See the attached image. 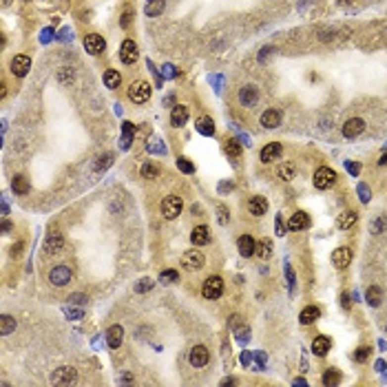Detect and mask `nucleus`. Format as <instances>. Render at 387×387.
Instances as JSON below:
<instances>
[{"mask_svg":"<svg viewBox=\"0 0 387 387\" xmlns=\"http://www.w3.org/2000/svg\"><path fill=\"white\" fill-rule=\"evenodd\" d=\"M129 100L133 104H144L150 100V84L146 80H135L129 87Z\"/></svg>","mask_w":387,"mask_h":387,"instance_id":"1","label":"nucleus"},{"mask_svg":"<svg viewBox=\"0 0 387 387\" xmlns=\"http://www.w3.org/2000/svg\"><path fill=\"white\" fill-rule=\"evenodd\" d=\"M334 182H337V173H334L332 168H328V166L317 168V173H314V186H317L319 191H328V188H332Z\"/></svg>","mask_w":387,"mask_h":387,"instance_id":"2","label":"nucleus"},{"mask_svg":"<svg viewBox=\"0 0 387 387\" xmlns=\"http://www.w3.org/2000/svg\"><path fill=\"white\" fill-rule=\"evenodd\" d=\"M201 294L210 301L219 299V296L224 294V281H221L219 277H208V279L204 281V286H201Z\"/></svg>","mask_w":387,"mask_h":387,"instance_id":"3","label":"nucleus"},{"mask_svg":"<svg viewBox=\"0 0 387 387\" xmlns=\"http://www.w3.org/2000/svg\"><path fill=\"white\" fill-rule=\"evenodd\" d=\"M182 208H184V201H182V197H177V195H168L166 199L162 201V212L166 219H175L179 212H182Z\"/></svg>","mask_w":387,"mask_h":387,"instance_id":"4","label":"nucleus"},{"mask_svg":"<svg viewBox=\"0 0 387 387\" xmlns=\"http://www.w3.org/2000/svg\"><path fill=\"white\" fill-rule=\"evenodd\" d=\"M104 47H106V42L100 34H87L84 36V49H87V53L100 55L102 51H104Z\"/></svg>","mask_w":387,"mask_h":387,"instance_id":"5","label":"nucleus"},{"mask_svg":"<svg viewBox=\"0 0 387 387\" xmlns=\"http://www.w3.org/2000/svg\"><path fill=\"white\" fill-rule=\"evenodd\" d=\"M204 254L199 252V250H188V252L182 254V266L188 268V270H199V268H204Z\"/></svg>","mask_w":387,"mask_h":387,"instance_id":"6","label":"nucleus"},{"mask_svg":"<svg viewBox=\"0 0 387 387\" xmlns=\"http://www.w3.org/2000/svg\"><path fill=\"white\" fill-rule=\"evenodd\" d=\"M138 58H140V53H138V45H135L133 40H124L122 42V47H120V60L124 64H135L138 62Z\"/></svg>","mask_w":387,"mask_h":387,"instance_id":"7","label":"nucleus"},{"mask_svg":"<svg viewBox=\"0 0 387 387\" xmlns=\"http://www.w3.org/2000/svg\"><path fill=\"white\" fill-rule=\"evenodd\" d=\"M75 379H78V374H75L73 367H58L53 372V376H51L53 385H71L75 383Z\"/></svg>","mask_w":387,"mask_h":387,"instance_id":"8","label":"nucleus"},{"mask_svg":"<svg viewBox=\"0 0 387 387\" xmlns=\"http://www.w3.org/2000/svg\"><path fill=\"white\" fill-rule=\"evenodd\" d=\"M363 131H365V122H363L361 117H350V120L343 124V135H345L347 140L358 138Z\"/></svg>","mask_w":387,"mask_h":387,"instance_id":"9","label":"nucleus"},{"mask_svg":"<svg viewBox=\"0 0 387 387\" xmlns=\"http://www.w3.org/2000/svg\"><path fill=\"white\" fill-rule=\"evenodd\" d=\"M188 361H191L193 367H204V365H208L210 354H208V350H206L204 345H195L191 350V354H188Z\"/></svg>","mask_w":387,"mask_h":387,"instance_id":"10","label":"nucleus"},{"mask_svg":"<svg viewBox=\"0 0 387 387\" xmlns=\"http://www.w3.org/2000/svg\"><path fill=\"white\" fill-rule=\"evenodd\" d=\"M29 69H31L29 55H16V58L11 60V73L16 75V78H25V75L29 73Z\"/></svg>","mask_w":387,"mask_h":387,"instance_id":"11","label":"nucleus"},{"mask_svg":"<svg viewBox=\"0 0 387 387\" xmlns=\"http://www.w3.org/2000/svg\"><path fill=\"white\" fill-rule=\"evenodd\" d=\"M49 281L53 283V286H58V288L67 286V283L71 281V270L67 266H55L53 270L49 272Z\"/></svg>","mask_w":387,"mask_h":387,"instance_id":"12","label":"nucleus"},{"mask_svg":"<svg viewBox=\"0 0 387 387\" xmlns=\"http://www.w3.org/2000/svg\"><path fill=\"white\" fill-rule=\"evenodd\" d=\"M332 263L339 268V270H345V268L352 263V250L345 248V246L337 248V250H334V254H332Z\"/></svg>","mask_w":387,"mask_h":387,"instance_id":"13","label":"nucleus"},{"mask_svg":"<svg viewBox=\"0 0 387 387\" xmlns=\"http://www.w3.org/2000/svg\"><path fill=\"white\" fill-rule=\"evenodd\" d=\"M288 228L294 230V233H299V230H308V228H310V217H308V212H303V210L294 212V215L290 217V221H288Z\"/></svg>","mask_w":387,"mask_h":387,"instance_id":"14","label":"nucleus"},{"mask_svg":"<svg viewBox=\"0 0 387 387\" xmlns=\"http://www.w3.org/2000/svg\"><path fill=\"white\" fill-rule=\"evenodd\" d=\"M259 100V89L254 87V84H248V87H243L242 91H239V102H242V106H254Z\"/></svg>","mask_w":387,"mask_h":387,"instance_id":"15","label":"nucleus"},{"mask_svg":"<svg viewBox=\"0 0 387 387\" xmlns=\"http://www.w3.org/2000/svg\"><path fill=\"white\" fill-rule=\"evenodd\" d=\"M281 144L279 142H270V144H266L261 148V153H259V157H261V162H272V159H279L281 157Z\"/></svg>","mask_w":387,"mask_h":387,"instance_id":"16","label":"nucleus"},{"mask_svg":"<svg viewBox=\"0 0 387 387\" xmlns=\"http://www.w3.org/2000/svg\"><path fill=\"white\" fill-rule=\"evenodd\" d=\"M122 339H124V330H122V325H111V328L106 330V343L111 350H117V347L122 345Z\"/></svg>","mask_w":387,"mask_h":387,"instance_id":"17","label":"nucleus"},{"mask_svg":"<svg viewBox=\"0 0 387 387\" xmlns=\"http://www.w3.org/2000/svg\"><path fill=\"white\" fill-rule=\"evenodd\" d=\"M237 248H239V254H242V257H252L254 250H257V243H254V239L250 237V235H242V237L237 239Z\"/></svg>","mask_w":387,"mask_h":387,"instance_id":"18","label":"nucleus"},{"mask_svg":"<svg viewBox=\"0 0 387 387\" xmlns=\"http://www.w3.org/2000/svg\"><path fill=\"white\" fill-rule=\"evenodd\" d=\"M259 122H261V126H266V129H277V126L281 124V113L275 111V108H268V111H263V115L259 117Z\"/></svg>","mask_w":387,"mask_h":387,"instance_id":"19","label":"nucleus"},{"mask_svg":"<svg viewBox=\"0 0 387 387\" xmlns=\"http://www.w3.org/2000/svg\"><path fill=\"white\" fill-rule=\"evenodd\" d=\"M191 242L195 243V246H206V243L210 242V230H208V226H197V228H193Z\"/></svg>","mask_w":387,"mask_h":387,"instance_id":"20","label":"nucleus"},{"mask_svg":"<svg viewBox=\"0 0 387 387\" xmlns=\"http://www.w3.org/2000/svg\"><path fill=\"white\" fill-rule=\"evenodd\" d=\"M188 122V108L184 106V104H177V106H173V111H171V124L173 126H184Z\"/></svg>","mask_w":387,"mask_h":387,"instance_id":"21","label":"nucleus"},{"mask_svg":"<svg viewBox=\"0 0 387 387\" xmlns=\"http://www.w3.org/2000/svg\"><path fill=\"white\" fill-rule=\"evenodd\" d=\"M356 219H358V215L354 210H343L341 215L337 217V226L341 230H350L354 224H356Z\"/></svg>","mask_w":387,"mask_h":387,"instance_id":"22","label":"nucleus"},{"mask_svg":"<svg viewBox=\"0 0 387 387\" xmlns=\"http://www.w3.org/2000/svg\"><path fill=\"white\" fill-rule=\"evenodd\" d=\"M321 317V310L317 308V305H308V308H303L301 310V314H299V321L303 325H312L314 321H317Z\"/></svg>","mask_w":387,"mask_h":387,"instance_id":"23","label":"nucleus"},{"mask_svg":"<svg viewBox=\"0 0 387 387\" xmlns=\"http://www.w3.org/2000/svg\"><path fill=\"white\" fill-rule=\"evenodd\" d=\"M64 246V239L60 237L58 233H51L49 237H47V242H45V248H47V252L49 254H55V252H60Z\"/></svg>","mask_w":387,"mask_h":387,"instance_id":"24","label":"nucleus"},{"mask_svg":"<svg viewBox=\"0 0 387 387\" xmlns=\"http://www.w3.org/2000/svg\"><path fill=\"white\" fill-rule=\"evenodd\" d=\"M330 347H332V341H330V337H317L312 341V352L317 354V356H325V354L330 352Z\"/></svg>","mask_w":387,"mask_h":387,"instance_id":"25","label":"nucleus"},{"mask_svg":"<svg viewBox=\"0 0 387 387\" xmlns=\"http://www.w3.org/2000/svg\"><path fill=\"white\" fill-rule=\"evenodd\" d=\"M166 7V0H146V7H144V13L150 18H157L159 13L164 11Z\"/></svg>","mask_w":387,"mask_h":387,"instance_id":"26","label":"nucleus"},{"mask_svg":"<svg viewBox=\"0 0 387 387\" xmlns=\"http://www.w3.org/2000/svg\"><path fill=\"white\" fill-rule=\"evenodd\" d=\"M248 210L252 212L254 217H261L263 212L268 210V201L263 199V197H252V199L248 201Z\"/></svg>","mask_w":387,"mask_h":387,"instance_id":"27","label":"nucleus"},{"mask_svg":"<svg viewBox=\"0 0 387 387\" xmlns=\"http://www.w3.org/2000/svg\"><path fill=\"white\" fill-rule=\"evenodd\" d=\"M133 135H135V126L133 122H124L122 124V148H131V142H133Z\"/></svg>","mask_w":387,"mask_h":387,"instance_id":"28","label":"nucleus"},{"mask_svg":"<svg viewBox=\"0 0 387 387\" xmlns=\"http://www.w3.org/2000/svg\"><path fill=\"white\" fill-rule=\"evenodd\" d=\"M365 299H367V303H370L372 308H379V305H381V301H383V290H381V288H376V286L367 288V292H365Z\"/></svg>","mask_w":387,"mask_h":387,"instance_id":"29","label":"nucleus"},{"mask_svg":"<svg viewBox=\"0 0 387 387\" xmlns=\"http://www.w3.org/2000/svg\"><path fill=\"white\" fill-rule=\"evenodd\" d=\"M122 84V75H120V71H115V69H106L104 71V87L106 89H117Z\"/></svg>","mask_w":387,"mask_h":387,"instance_id":"30","label":"nucleus"},{"mask_svg":"<svg viewBox=\"0 0 387 387\" xmlns=\"http://www.w3.org/2000/svg\"><path fill=\"white\" fill-rule=\"evenodd\" d=\"M11 188L16 195H27V193H29V179L25 175H16L11 182Z\"/></svg>","mask_w":387,"mask_h":387,"instance_id":"31","label":"nucleus"},{"mask_svg":"<svg viewBox=\"0 0 387 387\" xmlns=\"http://www.w3.org/2000/svg\"><path fill=\"white\" fill-rule=\"evenodd\" d=\"M197 131H199L201 135H206V138H210L212 133H215V122L210 120V117H199V120H197Z\"/></svg>","mask_w":387,"mask_h":387,"instance_id":"32","label":"nucleus"},{"mask_svg":"<svg viewBox=\"0 0 387 387\" xmlns=\"http://www.w3.org/2000/svg\"><path fill=\"white\" fill-rule=\"evenodd\" d=\"M341 383V372L337 370V367H330V370L323 372V385H339Z\"/></svg>","mask_w":387,"mask_h":387,"instance_id":"33","label":"nucleus"},{"mask_svg":"<svg viewBox=\"0 0 387 387\" xmlns=\"http://www.w3.org/2000/svg\"><path fill=\"white\" fill-rule=\"evenodd\" d=\"M254 254H257L259 259H268V257H270V254H272V242H270V239H261V242L257 243Z\"/></svg>","mask_w":387,"mask_h":387,"instance_id":"34","label":"nucleus"},{"mask_svg":"<svg viewBox=\"0 0 387 387\" xmlns=\"http://www.w3.org/2000/svg\"><path fill=\"white\" fill-rule=\"evenodd\" d=\"M13 330H16V319L9 317V314H4V317L0 319V334H2V337H7V334L13 332Z\"/></svg>","mask_w":387,"mask_h":387,"instance_id":"35","label":"nucleus"},{"mask_svg":"<svg viewBox=\"0 0 387 387\" xmlns=\"http://www.w3.org/2000/svg\"><path fill=\"white\" fill-rule=\"evenodd\" d=\"M157 175H159V168L155 166V164L146 162L144 166H142V177H146V179H155Z\"/></svg>","mask_w":387,"mask_h":387,"instance_id":"36","label":"nucleus"},{"mask_svg":"<svg viewBox=\"0 0 387 387\" xmlns=\"http://www.w3.org/2000/svg\"><path fill=\"white\" fill-rule=\"evenodd\" d=\"M159 281L166 283V286H171V283L179 281V272L177 270H162V275H159Z\"/></svg>","mask_w":387,"mask_h":387,"instance_id":"37","label":"nucleus"},{"mask_svg":"<svg viewBox=\"0 0 387 387\" xmlns=\"http://www.w3.org/2000/svg\"><path fill=\"white\" fill-rule=\"evenodd\" d=\"M226 153H228L230 157H239V155H242V144H239L237 140H228V144H226Z\"/></svg>","mask_w":387,"mask_h":387,"instance_id":"38","label":"nucleus"},{"mask_svg":"<svg viewBox=\"0 0 387 387\" xmlns=\"http://www.w3.org/2000/svg\"><path fill=\"white\" fill-rule=\"evenodd\" d=\"M279 177H281V179H286V182H290V179L294 177V166H292V164H281V168H279Z\"/></svg>","mask_w":387,"mask_h":387,"instance_id":"39","label":"nucleus"},{"mask_svg":"<svg viewBox=\"0 0 387 387\" xmlns=\"http://www.w3.org/2000/svg\"><path fill=\"white\" fill-rule=\"evenodd\" d=\"M177 168H179L182 173H186V175L195 173V166H193V162H188L186 157H179V159H177Z\"/></svg>","mask_w":387,"mask_h":387,"instance_id":"40","label":"nucleus"},{"mask_svg":"<svg viewBox=\"0 0 387 387\" xmlns=\"http://www.w3.org/2000/svg\"><path fill=\"white\" fill-rule=\"evenodd\" d=\"M370 347H358V350L356 352H354V361H356V363H365L367 361V358H370Z\"/></svg>","mask_w":387,"mask_h":387,"instance_id":"41","label":"nucleus"},{"mask_svg":"<svg viewBox=\"0 0 387 387\" xmlns=\"http://www.w3.org/2000/svg\"><path fill=\"white\" fill-rule=\"evenodd\" d=\"M150 288H153V281H150V279H142L138 286H135V292H148Z\"/></svg>","mask_w":387,"mask_h":387,"instance_id":"42","label":"nucleus"},{"mask_svg":"<svg viewBox=\"0 0 387 387\" xmlns=\"http://www.w3.org/2000/svg\"><path fill=\"white\" fill-rule=\"evenodd\" d=\"M111 159H113V155H111V153H106V155H102V157H100V162H97V164H96V168H97V171H102V168H106V166H108V164H111Z\"/></svg>","mask_w":387,"mask_h":387,"instance_id":"43","label":"nucleus"},{"mask_svg":"<svg viewBox=\"0 0 387 387\" xmlns=\"http://www.w3.org/2000/svg\"><path fill=\"white\" fill-rule=\"evenodd\" d=\"M358 193H361V201L363 204H367V201H370V188L365 186V184H361V186H358Z\"/></svg>","mask_w":387,"mask_h":387,"instance_id":"44","label":"nucleus"},{"mask_svg":"<svg viewBox=\"0 0 387 387\" xmlns=\"http://www.w3.org/2000/svg\"><path fill=\"white\" fill-rule=\"evenodd\" d=\"M58 78H60V82H71V80H73V73H71V69H60Z\"/></svg>","mask_w":387,"mask_h":387,"instance_id":"45","label":"nucleus"},{"mask_svg":"<svg viewBox=\"0 0 387 387\" xmlns=\"http://www.w3.org/2000/svg\"><path fill=\"white\" fill-rule=\"evenodd\" d=\"M131 20H133V11H131V9H126V11H124V18H120V25H122V27H129Z\"/></svg>","mask_w":387,"mask_h":387,"instance_id":"46","label":"nucleus"},{"mask_svg":"<svg viewBox=\"0 0 387 387\" xmlns=\"http://www.w3.org/2000/svg\"><path fill=\"white\" fill-rule=\"evenodd\" d=\"M286 233H288V230H286V221H283V217L279 215V217H277V235H281V237H283Z\"/></svg>","mask_w":387,"mask_h":387,"instance_id":"47","label":"nucleus"},{"mask_svg":"<svg viewBox=\"0 0 387 387\" xmlns=\"http://www.w3.org/2000/svg\"><path fill=\"white\" fill-rule=\"evenodd\" d=\"M67 301H73V303H78V305H82L84 303V301H87V296H84V294H71L69 296V299Z\"/></svg>","mask_w":387,"mask_h":387,"instance_id":"48","label":"nucleus"},{"mask_svg":"<svg viewBox=\"0 0 387 387\" xmlns=\"http://www.w3.org/2000/svg\"><path fill=\"white\" fill-rule=\"evenodd\" d=\"M64 312H67V317H71V319H82V310H71V308H67Z\"/></svg>","mask_w":387,"mask_h":387,"instance_id":"49","label":"nucleus"},{"mask_svg":"<svg viewBox=\"0 0 387 387\" xmlns=\"http://www.w3.org/2000/svg\"><path fill=\"white\" fill-rule=\"evenodd\" d=\"M385 224H387L385 219H376V221H374V233H376V235H379V233H383Z\"/></svg>","mask_w":387,"mask_h":387,"instance_id":"50","label":"nucleus"},{"mask_svg":"<svg viewBox=\"0 0 387 387\" xmlns=\"http://www.w3.org/2000/svg\"><path fill=\"white\" fill-rule=\"evenodd\" d=\"M22 246H25V243H22V242H18V243H13V248H11V254H13V257H18V254H20V252H22Z\"/></svg>","mask_w":387,"mask_h":387,"instance_id":"51","label":"nucleus"},{"mask_svg":"<svg viewBox=\"0 0 387 387\" xmlns=\"http://www.w3.org/2000/svg\"><path fill=\"white\" fill-rule=\"evenodd\" d=\"M341 303H343V308H345V310L350 308V294H347V292H345V294L341 296Z\"/></svg>","mask_w":387,"mask_h":387,"instance_id":"52","label":"nucleus"},{"mask_svg":"<svg viewBox=\"0 0 387 387\" xmlns=\"http://www.w3.org/2000/svg\"><path fill=\"white\" fill-rule=\"evenodd\" d=\"M288 281H290V288L294 286V272H292V268L288 266Z\"/></svg>","mask_w":387,"mask_h":387,"instance_id":"53","label":"nucleus"},{"mask_svg":"<svg viewBox=\"0 0 387 387\" xmlns=\"http://www.w3.org/2000/svg\"><path fill=\"white\" fill-rule=\"evenodd\" d=\"M347 171H350V173H354V175H356V173H358V166H356V164H347Z\"/></svg>","mask_w":387,"mask_h":387,"instance_id":"54","label":"nucleus"},{"mask_svg":"<svg viewBox=\"0 0 387 387\" xmlns=\"http://www.w3.org/2000/svg\"><path fill=\"white\" fill-rule=\"evenodd\" d=\"M9 228H11V224H9V221L4 219V221H2V233H9Z\"/></svg>","mask_w":387,"mask_h":387,"instance_id":"55","label":"nucleus"},{"mask_svg":"<svg viewBox=\"0 0 387 387\" xmlns=\"http://www.w3.org/2000/svg\"><path fill=\"white\" fill-rule=\"evenodd\" d=\"M242 361H243V365H246V363H250V354H248V352H243V356H242Z\"/></svg>","mask_w":387,"mask_h":387,"instance_id":"56","label":"nucleus"},{"mask_svg":"<svg viewBox=\"0 0 387 387\" xmlns=\"http://www.w3.org/2000/svg\"><path fill=\"white\" fill-rule=\"evenodd\" d=\"M221 385H235V381L233 379H226V381H221Z\"/></svg>","mask_w":387,"mask_h":387,"instance_id":"57","label":"nucleus"},{"mask_svg":"<svg viewBox=\"0 0 387 387\" xmlns=\"http://www.w3.org/2000/svg\"><path fill=\"white\" fill-rule=\"evenodd\" d=\"M379 164H381V166H385V164H387V155H383V157L379 159Z\"/></svg>","mask_w":387,"mask_h":387,"instance_id":"58","label":"nucleus"},{"mask_svg":"<svg viewBox=\"0 0 387 387\" xmlns=\"http://www.w3.org/2000/svg\"><path fill=\"white\" fill-rule=\"evenodd\" d=\"M341 2H343V4H347V2H350V0H341Z\"/></svg>","mask_w":387,"mask_h":387,"instance_id":"59","label":"nucleus"}]
</instances>
